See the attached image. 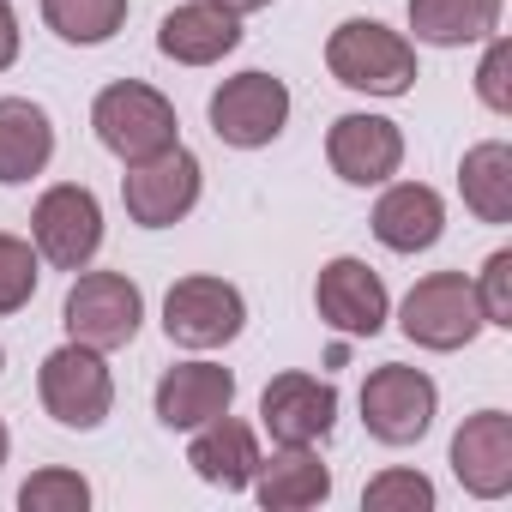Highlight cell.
<instances>
[{"mask_svg": "<svg viewBox=\"0 0 512 512\" xmlns=\"http://www.w3.org/2000/svg\"><path fill=\"white\" fill-rule=\"evenodd\" d=\"M37 296V247L0 229V314H19Z\"/></svg>", "mask_w": 512, "mask_h": 512, "instance_id": "cell-25", "label": "cell"}, {"mask_svg": "<svg viewBox=\"0 0 512 512\" xmlns=\"http://www.w3.org/2000/svg\"><path fill=\"white\" fill-rule=\"evenodd\" d=\"M314 308H320V320L332 326V332H344V338H374L380 326H386V284H380V272L368 266V260H332V266H320V284H314Z\"/></svg>", "mask_w": 512, "mask_h": 512, "instance_id": "cell-12", "label": "cell"}, {"mask_svg": "<svg viewBox=\"0 0 512 512\" xmlns=\"http://www.w3.org/2000/svg\"><path fill=\"white\" fill-rule=\"evenodd\" d=\"M235 404V374L217 362H175L157 380V422L163 428H199Z\"/></svg>", "mask_w": 512, "mask_h": 512, "instance_id": "cell-16", "label": "cell"}, {"mask_svg": "<svg viewBox=\"0 0 512 512\" xmlns=\"http://www.w3.org/2000/svg\"><path fill=\"white\" fill-rule=\"evenodd\" d=\"M362 506L368 512H428L434 506V482L422 470H386L362 488Z\"/></svg>", "mask_w": 512, "mask_h": 512, "instance_id": "cell-26", "label": "cell"}, {"mask_svg": "<svg viewBox=\"0 0 512 512\" xmlns=\"http://www.w3.org/2000/svg\"><path fill=\"white\" fill-rule=\"evenodd\" d=\"M13 61H19V13L0 0V73H7Z\"/></svg>", "mask_w": 512, "mask_h": 512, "instance_id": "cell-29", "label": "cell"}, {"mask_svg": "<svg viewBox=\"0 0 512 512\" xmlns=\"http://www.w3.org/2000/svg\"><path fill=\"white\" fill-rule=\"evenodd\" d=\"M452 476L476 500H500L512 488V416L506 410H476L452 434Z\"/></svg>", "mask_w": 512, "mask_h": 512, "instance_id": "cell-14", "label": "cell"}, {"mask_svg": "<svg viewBox=\"0 0 512 512\" xmlns=\"http://www.w3.org/2000/svg\"><path fill=\"white\" fill-rule=\"evenodd\" d=\"M91 127L103 139V151H115L121 163H145L169 145H181V121H175V103L139 79H115L97 91L91 103Z\"/></svg>", "mask_w": 512, "mask_h": 512, "instance_id": "cell-1", "label": "cell"}, {"mask_svg": "<svg viewBox=\"0 0 512 512\" xmlns=\"http://www.w3.org/2000/svg\"><path fill=\"white\" fill-rule=\"evenodd\" d=\"M253 494H260L266 512H308L332 494V470L320 464L314 446H278L253 470Z\"/></svg>", "mask_w": 512, "mask_h": 512, "instance_id": "cell-19", "label": "cell"}, {"mask_svg": "<svg viewBox=\"0 0 512 512\" xmlns=\"http://www.w3.org/2000/svg\"><path fill=\"white\" fill-rule=\"evenodd\" d=\"M127 7L133 0H43V19L61 43H109L121 25H127Z\"/></svg>", "mask_w": 512, "mask_h": 512, "instance_id": "cell-23", "label": "cell"}, {"mask_svg": "<svg viewBox=\"0 0 512 512\" xmlns=\"http://www.w3.org/2000/svg\"><path fill=\"white\" fill-rule=\"evenodd\" d=\"M139 320H145V296L133 278L121 272H85L73 278L67 290V308H61V326L73 344H91V350H121L139 338Z\"/></svg>", "mask_w": 512, "mask_h": 512, "instance_id": "cell-3", "label": "cell"}, {"mask_svg": "<svg viewBox=\"0 0 512 512\" xmlns=\"http://www.w3.org/2000/svg\"><path fill=\"white\" fill-rule=\"evenodd\" d=\"M0 368H7V350H0Z\"/></svg>", "mask_w": 512, "mask_h": 512, "instance_id": "cell-32", "label": "cell"}, {"mask_svg": "<svg viewBox=\"0 0 512 512\" xmlns=\"http://www.w3.org/2000/svg\"><path fill=\"white\" fill-rule=\"evenodd\" d=\"M55 157V121L31 97H0V187L43 175Z\"/></svg>", "mask_w": 512, "mask_h": 512, "instance_id": "cell-20", "label": "cell"}, {"mask_svg": "<svg viewBox=\"0 0 512 512\" xmlns=\"http://www.w3.org/2000/svg\"><path fill=\"white\" fill-rule=\"evenodd\" d=\"M247 326V302L235 284L223 278H181L169 284L163 296V332L169 344L181 350H217V344H235Z\"/></svg>", "mask_w": 512, "mask_h": 512, "instance_id": "cell-10", "label": "cell"}, {"mask_svg": "<svg viewBox=\"0 0 512 512\" xmlns=\"http://www.w3.org/2000/svg\"><path fill=\"white\" fill-rule=\"evenodd\" d=\"M290 121V85L272 73H235L211 91V133L235 151H260Z\"/></svg>", "mask_w": 512, "mask_h": 512, "instance_id": "cell-8", "label": "cell"}, {"mask_svg": "<svg viewBox=\"0 0 512 512\" xmlns=\"http://www.w3.org/2000/svg\"><path fill=\"white\" fill-rule=\"evenodd\" d=\"M241 43V13H229L223 0H187L157 25V49L181 67H211Z\"/></svg>", "mask_w": 512, "mask_h": 512, "instance_id": "cell-15", "label": "cell"}, {"mask_svg": "<svg viewBox=\"0 0 512 512\" xmlns=\"http://www.w3.org/2000/svg\"><path fill=\"white\" fill-rule=\"evenodd\" d=\"M374 235H380V247H392V253H428V247L446 235V205H440V193L422 187V181H392V187L380 193V205H374Z\"/></svg>", "mask_w": 512, "mask_h": 512, "instance_id": "cell-18", "label": "cell"}, {"mask_svg": "<svg viewBox=\"0 0 512 512\" xmlns=\"http://www.w3.org/2000/svg\"><path fill=\"white\" fill-rule=\"evenodd\" d=\"M31 241H37V260H49L55 272H85L103 247V205L91 187L61 181L37 199L31 211Z\"/></svg>", "mask_w": 512, "mask_h": 512, "instance_id": "cell-4", "label": "cell"}, {"mask_svg": "<svg viewBox=\"0 0 512 512\" xmlns=\"http://www.w3.org/2000/svg\"><path fill=\"white\" fill-rule=\"evenodd\" d=\"M506 67H512V49H506L500 37H488V55H482L476 91H482V103H488L494 115H506V109H512V91H506Z\"/></svg>", "mask_w": 512, "mask_h": 512, "instance_id": "cell-28", "label": "cell"}, {"mask_svg": "<svg viewBox=\"0 0 512 512\" xmlns=\"http://www.w3.org/2000/svg\"><path fill=\"white\" fill-rule=\"evenodd\" d=\"M7 446H13V440H7V422H0V464H7Z\"/></svg>", "mask_w": 512, "mask_h": 512, "instance_id": "cell-31", "label": "cell"}, {"mask_svg": "<svg viewBox=\"0 0 512 512\" xmlns=\"http://www.w3.org/2000/svg\"><path fill=\"white\" fill-rule=\"evenodd\" d=\"M476 308H482V326H512V253H488V266L476 278Z\"/></svg>", "mask_w": 512, "mask_h": 512, "instance_id": "cell-27", "label": "cell"}, {"mask_svg": "<svg viewBox=\"0 0 512 512\" xmlns=\"http://www.w3.org/2000/svg\"><path fill=\"white\" fill-rule=\"evenodd\" d=\"M458 187H464V205H470L482 223H512V151H506L500 139L464 151Z\"/></svg>", "mask_w": 512, "mask_h": 512, "instance_id": "cell-22", "label": "cell"}, {"mask_svg": "<svg viewBox=\"0 0 512 512\" xmlns=\"http://www.w3.org/2000/svg\"><path fill=\"white\" fill-rule=\"evenodd\" d=\"M223 7H229V13H241V19H247V13H260V7H272V0H223Z\"/></svg>", "mask_w": 512, "mask_h": 512, "instance_id": "cell-30", "label": "cell"}, {"mask_svg": "<svg viewBox=\"0 0 512 512\" xmlns=\"http://www.w3.org/2000/svg\"><path fill=\"white\" fill-rule=\"evenodd\" d=\"M37 392H43V410H49L61 428H103V416L115 410L109 362H103V350H91V344H61L55 356H43Z\"/></svg>", "mask_w": 512, "mask_h": 512, "instance_id": "cell-5", "label": "cell"}, {"mask_svg": "<svg viewBox=\"0 0 512 512\" xmlns=\"http://www.w3.org/2000/svg\"><path fill=\"white\" fill-rule=\"evenodd\" d=\"M260 422L272 446H320L338 422V386L320 374H278L260 392Z\"/></svg>", "mask_w": 512, "mask_h": 512, "instance_id": "cell-11", "label": "cell"}, {"mask_svg": "<svg viewBox=\"0 0 512 512\" xmlns=\"http://www.w3.org/2000/svg\"><path fill=\"white\" fill-rule=\"evenodd\" d=\"M187 464H193V476L199 482H211V488H253V470H260V440H253V428L247 422H235L229 410L223 416H211V422H199L193 428V446H187Z\"/></svg>", "mask_w": 512, "mask_h": 512, "instance_id": "cell-17", "label": "cell"}, {"mask_svg": "<svg viewBox=\"0 0 512 512\" xmlns=\"http://www.w3.org/2000/svg\"><path fill=\"white\" fill-rule=\"evenodd\" d=\"M326 67L338 85L368 91V97H404L416 85V49L380 19H344L326 43Z\"/></svg>", "mask_w": 512, "mask_h": 512, "instance_id": "cell-2", "label": "cell"}, {"mask_svg": "<svg viewBox=\"0 0 512 512\" xmlns=\"http://www.w3.org/2000/svg\"><path fill=\"white\" fill-rule=\"evenodd\" d=\"M326 163L350 187H380L404 163V133L386 115H338L332 133H326Z\"/></svg>", "mask_w": 512, "mask_h": 512, "instance_id": "cell-13", "label": "cell"}, {"mask_svg": "<svg viewBox=\"0 0 512 512\" xmlns=\"http://www.w3.org/2000/svg\"><path fill=\"white\" fill-rule=\"evenodd\" d=\"M19 506L25 512H85L91 506V482L79 470H37L19 488Z\"/></svg>", "mask_w": 512, "mask_h": 512, "instance_id": "cell-24", "label": "cell"}, {"mask_svg": "<svg viewBox=\"0 0 512 512\" xmlns=\"http://www.w3.org/2000/svg\"><path fill=\"white\" fill-rule=\"evenodd\" d=\"M494 25H500V0H410V31L416 43H434V49L488 43Z\"/></svg>", "mask_w": 512, "mask_h": 512, "instance_id": "cell-21", "label": "cell"}, {"mask_svg": "<svg viewBox=\"0 0 512 512\" xmlns=\"http://www.w3.org/2000/svg\"><path fill=\"white\" fill-rule=\"evenodd\" d=\"M121 205L139 229H169L199 205V157L187 145H169L145 163H127L121 175Z\"/></svg>", "mask_w": 512, "mask_h": 512, "instance_id": "cell-9", "label": "cell"}, {"mask_svg": "<svg viewBox=\"0 0 512 512\" xmlns=\"http://www.w3.org/2000/svg\"><path fill=\"white\" fill-rule=\"evenodd\" d=\"M404 338L422 350H464L482 332V308H476V284L464 272H428L422 284H410L404 314H398Z\"/></svg>", "mask_w": 512, "mask_h": 512, "instance_id": "cell-6", "label": "cell"}, {"mask_svg": "<svg viewBox=\"0 0 512 512\" xmlns=\"http://www.w3.org/2000/svg\"><path fill=\"white\" fill-rule=\"evenodd\" d=\"M434 410H440V392L422 368L386 362L362 380V422L380 446H416L434 428Z\"/></svg>", "mask_w": 512, "mask_h": 512, "instance_id": "cell-7", "label": "cell"}]
</instances>
